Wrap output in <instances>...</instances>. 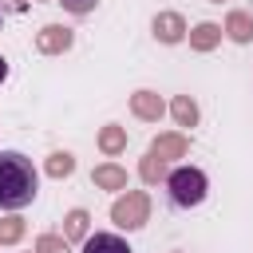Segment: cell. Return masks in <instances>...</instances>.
Returning <instances> with one entry per match:
<instances>
[{"instance_id": "cell-3", "label": "cell", "mask_w": 253, "mask_h": 253, "mask_svg": "<svg viewBox=\"0 0 253 253\" xmlns=\"http://www.w3.org/2000/svg\"><path fill=\"white\" fill-rule=\"evenodd\" d=\"M146 217H150V198L142 194V190H126L123 198H115V206H111V221L119 225V229H142L146 225Z\"/></svg>"}, {"instance_id": "cell-16", "label": "cell", "mask_w": 253, "mask_h": 253, "mask_svg": "<svg viewBox=\"0 0 253 253\" xmlns=\"http://www.w3.org/2000/svg\"><path fill=\"white\" fill-rule=\"evenodd\" d=\"M75 170V158L67 154V150H55V154H47V174L51 178H67Z\"/></svg>"}, {"instance_id": "cell-4", "label": "cell", "mask_w": 253, "mask_h": 253, "mask_svg": "<svg viewBox=\"0 0 253 253\" xmlns=\"http://www.w3.org/2000/svg\"><path fill=\"white\" fill-rule=\"evenodd\" d=\"M71 28H63V24H43L40 32H36V51H43V55H63L67 47H71Z\"/></svg>"}, {"instance_id": "cell-19", "label": "cell", "mask_w": 253, "mask_h": 253, "mask_svg": "<svg viewBox=\"0 0 253 253\" xmlns=\"http://www.w3.org/2000/svg\"><path fill=\"white\" fill-rule=\"evenodd\" d=\"M55 4H63L71 16H87V12H95V4H99V0H55Z\"/></svg>"}, {"instance_id": "cell-8", "label": "cell", "mask_w": 253, "mask_h": 253, "mask_svg": "<svg viewBox=\"0 0 253 253\" xmlns=\"http://www.w3.org/2000/svg\"><path fill=\"white\" fill-rule=\"evenodd\" d=\"M221 24H213V20H202V24H194L190 28V47L194 51H213L217 43H221Z\"/></svg>"}, {"instance_id": "cell-2", "label": "cell", "mask_w": 253, "mask_h": 253, "mask_svg": "<svg viewBox=\"0 0 253 253\" xmlns=\"http://www.w3.org/2000/svg\"><path fill=\"white\" fill-rule=\"evenodd\" d=\"M166 198L174 210H194L206 202V174L198 166H178L166 174Z\"/></svg>"}, {"instance_id": "cell-22", "label": "cell", "mask_w": 253, "mask_h": 253, "mask_svg": "<svg viewBox=\"0 0 253 253\" xmlns=\"http://www.w3.org/2000/svg\"><path fill=\"white\" fill-rule=\"evenodd\" d=\"M0 24H4V8H0Z\"/></svg>"}, {"instance_id": "cell-11", "label": "cell", "mask_w": 253, "mask_h": 253, "mask_svg": "<svg viewBox=\"0 0 253 253\" xmlns=\"http://www.w3.org/2000/svg\"><path fill=\"white\" fill-rule=\"evenodd\" d=\"M221 32H225L233 43H249V40H253V16H249V12H229Z\"/></svg>"}, {"instance_id": "cell-10", "label": "cell", "mask_w": 253, "mask_h": 253, "mask_svg": "<svg viewBox=\"0 0 253 253\" xmlns=\"http://www.w3.org/2000/svg\"><path fill=\"white\" fill-rule=\"evenodd\" d=\"M91 182H95L99 190H126V170H123L119 162H103V166H95Z\"/></svg>"}, {"instance_id": "cell-6", "label": "cell", "mask_w": 253, "mask_h": 253, "mask_svg": "<svg viewBox=\"0 0 253 253\" xmlns=\"http://www.w3.org/2000/svg\"><path fill=\"white\" fill-rule=\"evenodd\" d=\"M186 150H190V138H186V134H178V130H170V134H158V138L150 142V154H158L162 162L186 158Z\"/></svg>"}, {"instance_id": "cell-23", "label": "cell", "mask_w": 253, "mask_h": 253, "mask_svg": "<svg viewBox=\"0 0 253 253\" xmlns=\"http://www.w3.org/2000/svg\"><path fill=\"white\" fill-rule=\"evenodd\" d=\"M210 4H221V0H210Z\"/></svg>"}, {"instance_id": "cell-12", "label": "cell", "mask_w": 253, "mask_h": 253, "mask_svg": "<svg viewBox=\"0 0 253 253\" xmlns=\"http://www.w3.org/2000/svg\"><path fill=\"white\" fill-rule=\"evenodd\" d=\"M99 150H103L107 158L123 154V150H126V130H123V126H115V123H111V126H103V130H99Z\"/></svg>"}, {"instance_id": "cell-9", "label": "cell", "mask_w": 253, "mask_h": 253, "mask_svg": "<svg viewBox=\"0 0 253 253\" xmlns=\"http://www.w3.org/2000/svg\"><path fill=\"white\" fill-rule=\"evenodd\" d=\"M83 253H134L119 233H91L83 237Z\"/></svg>"}, {"instance_id": "cell-13", "label": "cell", "mask_w": 253, "mask_h": 253, "mask_svg": "<svg viewBox=\"0 0 253 253\" xmlns=\"http://www.w3.org/2000/svg\"><path fill=\"white\" fill-rule=\"evenodd\" d=\"M170 115H174L178 126H194V123H198V103H194L190 95H178V99L170 103Z\"/></svg>"}, {"instance_id": "cell-14", "label": "cell", "mask_w": 253, "mask_h": 253, "mask_svg": "<svg viewBox=\"0 0 253 253\" xmlns=\"http://www.w3.org/2000/svg\"><path fill=\"white\" fill-rule=\"evenodd\" d=\"M87 210H71L67 217H63V241H79V237H87Z\"/></svg>"}, {"instance_id": "cell-1", "label": "cell", "mask_w": 253, "mask_h": 253, "mask_svg": "<svg viewBox=\"0 0 253 253\" xmlns=\"http://www.w3.org/2000/svg\"><path fill=\"white\" fill-rule=\"evenodd\" d=\"M36 166L20 150H0V210H24L36 202Z\"/></svg>"}, {"instance_id": "cell-20", "label": "cell", "mask_w": 253, "mask_h": 253, "mask_svg": "<svg viewBox=\"0 0 253 253\" xmlns=\"http://www.w3.org/2000/svg\"><path fill=\"white\" fill-rule=\"evenodd\" d=\"M4 79H8V59L0 55V83H4Z\"/></svg>"}, {"instance_id": "cell-18", "label": "cell", "mask_w": 253, "mask_h": 253, "mask_svg": "<svg viewBox=\"0 0 253 253\" xmlns=\"http://www.w3.org/2000/svg\"><path fill=\"white\" fill-rule=\"evenodd\" d=\"M36 253H71V245H67L63 237H55V233H43V237L36 241Z\"/></svg>"}, {"instance_id": "cell-21", "label": "cell", "mask_w": 253, "mask_h": 253, "mask_svg": "<svg viewBox=\"0 0 253 253\" xmlns=\"http://www.w3.org/2000/svg\"><path fill=\"white\" fill-rule=\"evenodd\" d=\"M16 8H28V0H16Z\"/></svg>"}, {"instance_id": "cell-7", "label": "cell", "mask_w": 253, "mask_h": 253, "mask_svg": "<svg viewBox=\"0 0 253 253\" xmlns=\"http://www.w3.org/2000/svg\"><path fill=\"white\" fill-rule=\"evenodd\" d=\"M130 111H134V119H142V123H158L162 111H166V103H162L154 91H134V95H130Z\"/></svg>"}, {"instance_id": "cell-5", "label": "cell", "mask_w": 253, "mask_h": 253, "mask_svg": "<svg viewBox=\"0 0 253 253\" xmlns=\"http://www.w3.org/2000/svg\"><path fill=\"white\" fill-rule=\"evenodd\" d=\"M150 32H154L158 43H182L186 40V20L178 12H158L154 24H150Z\"/></svg>"}, {"instance_id": "cell-17", "label": "cell", "mask_w": 253, "mask_h": 253, "mask_svg": "<svg viewBox=\"0 0 253 253\" xmlns=\"http://www.w3.org/2000/svg\"><path fill=\"white\" fill-rule=\"evenodd\" d=\"M24 237V217H0V245H16Z\"/></svg>"}, {"instance_id": "cell-15", "label": "cell", "mask_w": 253, "mask_h": 253, "mask_svg": "<svg viewBox=\"0 0 253 253\" xmlns=\"http://www.w3.org/2000/svg\"><path fill=\"white\" fill-rule=\"evenodd\" d=\"M166 166H170V162H162L158 154H150V150H146V158H142L138 174H142V182H150V186H154V182H166Z\"/></svg>"}]
</instances>
